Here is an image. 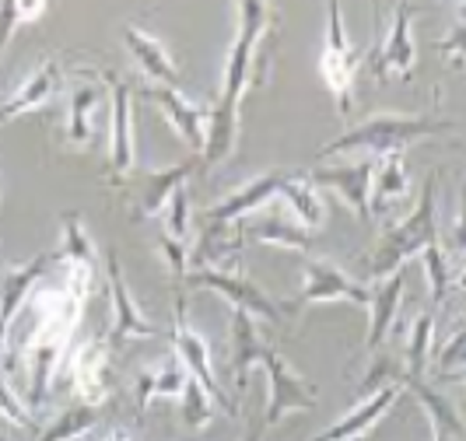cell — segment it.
<instances>
[{
  "label": "cell",
  "mask_w": 466,
  "mask_h": 441,
  "mask_svg": "<svg viewBox=\"0 0 466 441\" xmlns=\"http://www.w3.org/2000/svg\"><path fill=\"white\" fill-rule=\"evenodd\" d=\"M263 340H259V329H257V319L253 316H246V312H232V372H235V382H238V389L246 386V375L253 365H259V354H263Z\"/></svg>",
  "instance_id": "d4e9b609"
},
{
  "label": "cell",
  "mask_w": 466,
  "mask_h": 441,
  "mask_svg": "<svg viewBox=\"0 0 466 441\" xmlns=\"http://www.w3.org/2000/svg\"><path fill=\"white\" fill-rule=\"evenodd\" d=\"M400 393H403V378H400V382H386V386L375 389L372 396L358 399L344 417L333 420L327 431H319L312 441H358L365 431H372L375 424L390 414V406L400 399Z\"/></svg>",
  "instance_id": "7c38bea8"
},
{
  "label": "cell",
  "mask_w": 466,
  "mask_h": 441,
  "mask_svg": "<svg viewBox=\"0 0 466 441\" xmlns=\"http://www.w3.org/2000/svg\"><path fill=\"white\" fill-rule=\"evenodd\" d=\"M439 238V225H435V175L424 183L420 189V200L418 207L410 210L400 225H393L390 232L382 235V242L375 246L372 253V263H369V277L382 280L390 277V274H397L407 266V259H414L420 256V249L428 246V242H435Z\"/></svg>",
  "instance_id": "3957f363"
},
{
  "label": "cell",
  "mask_w": 466,
  "mask_h": 441,
  "mask_svg": "<svg viewBox=\"0 0 466 441\" xmlns=\"http://www.w3.org/2000/svg\"><path fill=\"white\" fill-rule=\"evenodd\" d=\"M43 15H46V7H43V4H32V7H18V25L35 22V18H43Z\"/></svg>",
  "instance_id": "f35d334b"
},
{
  "label": "cell",
  "mask_w": 466,
  "mask_h": 441,
  "mask_svg": "<svg viewBox=\"0 0 466 441\" xmlns=\"http://www.w3.org/2000/svg\"><path fill=\"white\" fill-rule=\"evenodd\" d=\"M235 15H238V28H235V43L228 49V60H225L221 98L208 113V140H204V151H200V162L208 168L225 162L235 151L238 105H242V95L249 92V85L257 81V49L263 32H267V22H270V7L259 4V0H246V4L235 7Z\"/></svg>",
  "instance_id": "6da1fadb"
},
{
  "label": "cell",
  "mask_w": 466,
  "mask_h": 441,
  "mask_svg": "<svg viewBox=\"0 0 466 441\" xmlns=\"http://www.w3.org/2000/svg\"><path fill=\"white\" fill-rule=\"evenodd\" d=\"M288 175H291V172H263L257 179H249L246 186L232 189L221 204H214V207L208 210V221L210 225H235V221L249 217L253 210L267 207L274 196H280Z\"/></svg>",
  "instance_id": "5bb4252c"
},
{
  "label": "cell",
  "mask_w": 466,
  "mask_h": 441,
  "mask_svg": "<svg viewBox=\"0 0 466 441\" xmlns=\"http://www.w3.org/2000/svg\"><path fill=\"white\" fill-rule=\"evenodd\" d=\"M431 441H463V435H449L445 427H435V424H431Z\"/></svg>",
  "instance_id": "ab89813d"
},
{
  "label": "cell",
  "mask_w": 466,
  "mask_h": 441,
  "mask_svg": "<svg viewBox=\"0 0 466 441\" xmlns=\"http://www.w3.org/2000/svg\"><path fill=\"white\" fill-rule=\"evenodd\" d=\"M259 365H263L267 386H270V393H267V417H263L267 427L280 424L295 410H312L316 406V386L305 382L302 375L288 365V357H280L278 350L267 347L259 354Z\"/></svg>",
  "instance_id": "5b68a950"
},
{
  "label": "cell",
  "mask_w": 466,
  "mask_h": 441,
  "mask_svg": "<svg viewBox=\"0 0 466 441\" xmlns=\"http://www.w3.org/2000/svg\"><path fill=\"white\" fill-rule=\"evenodd\" d=\"M106 277H109V298H113V333H109V344H127V340H151V336H162V329L151 323L140 305L134 302L127 277H123V266H119V256H106Z\"/></svg>",
  "instance_id": "9c48e42d"
},
{
  "label": "cell",
  "mask_w": 466,
  "mask_h": 441,
  "mask_svg": "<svg viewBox=\"0 0 466 441\" xmlns=\"http://www.w3.org/2000/svg\"><path fill=\"white\" fill-rule=\"evenodd\" d=\"M197 168V158H189L183 165H172V168H162V172H147L140 175L130 196H134V217H158L168 204V196L179 186H187L189 172Z\"/></svg>",
  "instance_id": "e0dca14e"
},
{
  "label": "cell",
  "mask_w": 466,
  "mask_h": 441,
  "mask_svg": "<svg viewBox=\"0 0 466 441\" xmlns=\"http://www.w3.org/2000/svg\"><path fill=\"white\" fill-rule=\"evenodd\" d=\"M463 11H466V4H456V25H452V35H445L442 43H439V53L452 56V64H456V67H463Z\"/></svg>",
  "instance_id": "74e56055"
},
{
  "label": "cell",
  "mask_w": 466,
  "mask_h": 441,
  "mask_svg": "<svg viewBox=\"0 0 466 441\" xmlns=\"http://www.w3.org/2000/svg\"><path fill=\"white\" fill-rule=\"evenodd\" d=\"M187 368H183V361L172 354V357H165L162 365H155V368H147V372H140L137 378V414H144L147 410V403L151 399H168V396H176L179 399V393H183V386H187Z\"/></svg>",
  "instance_id": "7402d4cb"
},
{
  "label": "cell",
  "mask_w": 466,
  "mask_h": 441,
  "mask_svg": "<svg viewBox=\"0 0 466 441\" xmlns=\"http://www.w3.org/2000/svg\"><path fill=\"white\" fill-rule=\"evenodd\" d=\"M280 196H284V204L291 207L295 221H299L302 228H319V225L327 221L323 196H319V189L309 183V175H295V172H291L284 189H280Z\"/></svg>",
  "instance_id": "484cf974"
},
{
  "label": "cell",
  "mask_w": 466,
  "mask_h": 441,
  "mask_svg": "<svg viewBox=\"0 0 466 441\" xmlns=\"http://www.w3.org/2000/svg\"><path fill=\"white\" fill-rule=\"evenodd\" d=\"M98 420H102V406L77 403V406H70V410H64L60 417L53 420L46 431L39 435V441H77L81 435L95 431V427H98Z\"/></svg>",
  "instance_id": "f1b7e54d"
},
{
  "label": "cell",
  "mask_w": 466,
  "mask_h": 441,
  "mask_svg": "<svg viewBox=\"0 0 466 441\" xmlns=\"http://www.w3.org/2000/svg\"><path fill=\"white\" fill-rule=\"evenodd\" d=\"M431 336H435V316L424 312L410 326V340H407V368L403 378H420L424 365H428V350H431Z\"/></svg>",
  "instance_id": "1f68e13d"
},
{
  "label": "cell",
  "mask_w": 466,
  "mask_h": 441,
  "mask_svg": "<svg viewBox=\"0 0 466 441\" xmlns=\"http://www.w3.org/2000/svg\"><path fill=\"white\" fill-rule=\"evenodd\" d=\"M172 347H176V357L183 361V368H187L189 378H197L204 389H208L210 399H218V403H225V393H221V386H218V378H214V365H210V347L208 340L187 323V298L179 295L176 298V319H172Z\"/></svg>",
  "instance_id": "8fae6325"
},
{
  "label": "cell",
  "mask_w": 466,
  "mask_h": 441,
  "mask_svg": "<svg viewBox=\"0 0 466 441\" xmlns=\"http://www.w3.org/2000/svg\"><path fill=\"white\" fill-rule=\"evenodd\" d=\"M162 221H165L162 235L189 246V193H187V186H179L172 196H168V204H165V210H162Z\"/></svg>",
  "instance_id": "836d02e7"
},
{
  "label": "cell",
  "mask_w": 466,
  "mask_h": 441,
  "mask_svg": "<svg viewBox=\"0 0 466 441\" xmlns=\"http://www.w3.org/2000/svg\"><path fill=\"white\" fill-rule=\"evenodd\" d=\"M403 270L390 274V277L375 280L369 287V312H372V326H369V340H365V354H375V350L386 344L390 329L397 323L400 302H403Z\"/></svg>",
  "instance_id": "d6986e66"
},
{
  "label": "cell",
  "mask_w": 466,
  "mask_h": 441,
  "mask_svg": "<svg viewBox=\"0 0 466 441\" xmlns=\"http://www.w3.org/2000/svg\"><path fill=\"white\" fill-rule=\"evenodd\" d=\"M246 441H259V431H253V435H249Z\"/></svg>",
  "instance_id": "b9f144b4"
},
{
  "label": "cell",
  "mask_w": 466,
  "mask_h": 441,
  "mask_svg": "<svg viewBox=\"0 0 466 441\" xmlns=\"http://www.w3.org/2000/svg\"><path fill=\"white\" fill-rule=\"evenodd\" d=\"M460 126L449 119H431V116H403V113H375L365 123L350 126L348 134L337 140L323 144L316 155L319 158H333V155H365V158H390V155H403L410 144L439 134H456Z\"/></svg>",
  "instance_id": "7a4b0ae2"
},
{
  "label": "cell",
  "mask_w": 466,
  "mask_h": 441,
  "mask_svg": "<svg viewBox=\"0 0 466 441\" xmlns=\"http://www.w3.org/2000/svg\"><path fill=\"white\" fill-rule=\"evenodd\" d=\"M0 441H7V435H4V431H0Z\"/></svg>",
  "instance_id": "7bdbcfd3"
},
{
  "label": "cell",
  "mask_w": 466,
  "mask_h": 441,
  "mask_svg": "<svg viewBox=\"0 0 466 441\" xmlns=\"http://www.w3.org/2000/svg\"><path fill=\"white\" fill-rule=\"evenodd\" d=\"M242 235L253 242H263V246H280V249H295V253H305L312 246V235L305 232L299 221L280 217V214H267L259 221H249Z\"/></svg>",
  "instance_id": "cb8c5ba5"
},
{
  "label": "cell",
  "mask_w": 466,
  "mask_h": 441,
  "mask_svg": "<svg viewBox=\"0 0 466 441\" xmlns=\"http://www.w3.org/2000/svg\"><path fill=\"white\" fill-rule=\"evenodd\" d=\"M187 280L193 287H208V291H218L225 302H232V308L253 316V319H263V323H280L284 319V308L278 302L267 298V291L257 287L253 280L238 277V274H228V270H214V266H197L189 270Z\"/></svg>",
  "instance_id": "8992f818"
},
{
  "label": "cell",
  "mask_w": 466,
  "mask_h": 441,
  "mask_svg": "<svg viewBox=\"0 0 466 441\" xmlns=\"http://www.w3.org/2000/svg\"><path fill=\"white\" fill-rule=\"evenodd\" d=\"M0 420L15 424V427H32V410L28 403H22V396L11 389V382L0 372Z\"/></svg>",
  "instance_id": "e575fe53"
},
{
  "label": "cell",
  "mask_w": 466,
  "mask_h": 441,
  "mask_svg": "<svg viewBox=\"0 0 466 441\" xmlns=\"http://www.w3.org/2000/svg\"><path fill=\"white\" fill-rule=\"evenodd\" d=\"M410 193V175L403 168V155H390L379 158L372 175V196H369V210L372 214H386L397 200H403Z\"/></svg>",
  "instance_id": "603a6c76"
},
{
  "label": "cell",
  "mask_w": 466,
  "mask_h": 441,
  "mask_svg": "<svg viewBox=\"0 0 466 441\" xmlns=\"http://www.w3.org/2000/svg\"><path fill=\"white\" fill-rule=\"evenodd\" d=\"M60 225H64V242H60V263H67V266H81V270H95V263H98V253H95V242L88 228H85V217L77 214V210H67L64 217H60Z\"/></svg>",
  "instance_id": "4316f807"
},
{
  "label": "cell",
  "mask_w": 466,
  "mask_h": 441,
  "mask_svg": "<svg viewBox=\"0 0 466 441\" xmlns=\"http://www.w3.org/2000/svg\"><path fill=\"white\" fill-rule=\"evenodd\" d=\"M410 18H414L410 4H397L390 11V25L382 32V43L375 46V70H379V77H386V74H397L403 81L414 77L418 46H414V35H410Z\"/></svg>",
  "instance_id": "30bf717a"
},
{
  "label": "cell",
  "mask_w": 466,
  "mask_h": 441,
  "mask_svg": "<svg viewBox=\"0 0 466 441\" xmlns=\"http://www.w3.org/2000/svg\"><path fill=\"white\" fill-rule=\"evenodd\" d=\"M106 441H130V438H127L123 431H113V435H109V438H106Z\"/></svg>",
  "instance_id": "60d3db41"
},
{
  "label": "cell",
  "mask_w": 466,
  "mask_h": 441,
  "mask_svg": "<svg viewBox=\"0 0 466 441\" xmlns=\"http://www.w3.org/2000/svg\"><path fill=\"white\" fill-rule=\"evenodd\" d=\"M74 389L81 393V403L102 406L109 399V344L106 340H88L74 354Z\"/></svg>",
  "instance_id": "ac0fdd59"
},
{
  "label": "cell",
  "mask_w": 466,
  "mask_h": 441,
  "mask_svg": "<svg viewBox=\"0 0 466 441\" xmlns=\"http://www.w3.org/2000/svg\"><path fill=\"white\" fill-rule=\"evenodd\" d=\"M49 259H53V256H35L32 263L4 270V277H0V354L7 347V333H11V326H15V316L22 312L25 302H28V295L35 291V284H39L43 274L49 270Z\"/></svg>",
  "instance_id": "9a60e30c"
},
{
  "label": "cell",
  "mask_w": 466,
  "mask_h": 441,
  "mask_svg": "<svg viewBox=\"0 0 466 441\" xmlns=\"http://www.w3.org/2000/svg\"><path fill=\"white\" fill-rule=\"evenodd\" d=\"M179 414L187 420V427H208L210 417H214V403H210L208 389L197 378H187V386L179 393Z\"/></svg>",
  "instance_id": "d6a6232c"
},
{
  "label": "cell",
  "mask_w": 466,
  "mask_h": 441,
  "mask_svg": "<svg viewBox=\"0 0 466 441\" xmlns=\"http://www.w3.org/2000/svg\"><path fill=\"white\" fill-rule=\"evenodd\" d=\"M158 253H162V259L168 263V270H172L176 277L187 280V274H189V246L187 242H176V238H168V235H158Z\"/></svg>",
  "instance_id": "8d00e7d4"
},
{
  "label": "cell",
  "mask_w": 466,
  "mask_h": 441,
  "mask_svg": "<svg viewBox=\"0 0 466 441\" xmlns=\"http://www.w3.org/2000/svg\"><path fill=\"white\" fill-rule=\"evenodd\" d=\"M123 43H127L130 56L137 60V67L144 70L151 81H158L165 88H179V70L172 64L168 49H165L155 35H147L137 25H123Z\"/></svg>",
  "instance_id": "ffe728a7"
},
{
  "label": "cell",
  "mask_w": 466,
  "mask_h": 441,
  "mask_svg": "<svg viewBox=\"0 0 466 441\" xmlns=\"http://www.w3.org/2000/svg\"><path fill=\"white\" fill-rule=\"evenodd\" d=\"M372 175H375V162L372 158H361V162L350 165H329V168H316L309 175L312 186H327L333 189L344 204H348L361 221L372 214L369 210V196H372Z\"/></svg>",
  "instance_id": "4fadbf2b"
},
{
  "label": "cell",
  "mask_w": 466,
  "mask_h": 441,
  "mask_svg": "<svg viewBox=\"0 0 466 441\" xmlns=\"http://www.w3.org/2000/svg\"><path fill=\"white\" fill-rule=\"evenodd\" d=\"M420 266H424V277H428V291H431V302L442 305L449 298V291L456 287V274H452V266H449V253L442 249V242L435 238V242H428L424 249H420Z\"/></svg>",
  "instance_id": "f546056e"
},
{
  "label": "cell",
  "mask_w": 466,
  "mask_h": 441,
  "mask_svg": "<svg viewBox=\"0 0 466 441\" xmlns=\"http://www.w3.org/2000/svg\"><path fill=\"white\" fill-rule=\"evenodd\" d=\"M144 95H147L151 102H158V109H162L165 119L172 123V130L193 147V155H200V151H204V140H208V113H204L197 102H189L179 88L158 85V88H147Z\"/></svg>",
  "instance_id": "2e32d148"
},
{
  "label": "cell",
  "mask_w": 466,
  "mask_h": 441,
  "mask_svg": "<svg viewBox=\"0 0 466 441\" xmlns=\"http://www.w3.org/2000/svg\"><path fill=\"white\" fill-rule=\"evenodd\" d=\"M449 372H452L456 382L463 378V326H460V329L452 333V340L439 350V375L449 378Z\"/></svg>",
  "instance_id": "d590c367"
},
{
  "label": "cell",
  "mask_w": 466,
  "mask_h": 441,
  "mask_svg": "<svg viewBox=\"0 0 466 441\" xmlns=\"http://www.w3.org/2000/svg\"><path fill=\"white\" fill-rule=\"evenodd\" d=\"M403 389H410V393L418 396V403L424 406V414H428V424L445 427L449 435H463V417H460V410H456L442 393H435L424 378H403Z\"/></svg>",
  "instance_id": "83f0119b"
},
{
  "label": "cell",
  "mask_w": 466,
  "mask_h": 441,
  "mask_svg": "<svg viewBox=\"0 0 466 441\" xmlns=\"http://www.w3.org/2000/svg\"><path fill=\"white\" fill-rule=\"evenodd\" d=\"M323 302H350L369 308V287L361 280L344 274L340 266H333L327 259H309L305 263V284L302 295L291 305H284V312H299L305 305H323Z\"/></svg>",
  "instance_id": "52a82bcc"
},
{
  "label": "cell",
  "mask_w": 466,
  "mask_h": 441,
  "mask_svg": "<svg viewBox=\"0 0 466 441\" xmlns=\"http://www.w3.org/2000/svg\"><path fill=\"white\" fill-rule=\"evenodd\" d=\"M98 105V88L95 85H81L70 95V113H67V140L74 147H88L92 144V113Z\"/></svg>",
  "instance_id": "4dcf8cb0"
},
{
  "label": "cell",
  "mask_w": 466,
  "mask_h": 441,
  "mask_svg": "<svg viewBox=\"0 0 466 441\" xmlns=\"http://www.w3.org/2000/svg\"><path fill=\"white\" fill-rule=\"evenodd\" d=\"M361 67V49L348 39V28H344V11L337 4L327 7V46L319 56V74L327 81V88L337 98V109L340 116H348L350 105H354V74Z\"/></svg>",
  "instance_id": "277c9868"
},
{
  "label": "cell",
  "mask_w": 466,
  "mask_h": 441,
  "mask_svg": "<svg viewBox=\"0 0 466 441\" xmlns=\"http://www.w3.org/2000/svg\"><path fill=\"white\" fill-rule=\"evenodd\" d=\"M56 88H60V64H56V60L39 64V70H35V74H28L22 85H18V92L0 105V123L22 116V113H28V109L46 105L49 98L56 95Z\"/></svg>",
  "instance_id": "44dd1931"
},
{
  "label": "cell",
  "mask_w": 466,
  "mask_h": 441,
  "mask_svg": "<svg viewBox=\"0 0 466 441\" xmlns=\"http://www.w3.org/2000/svg\"><path fill=\"white\" fill-rule=\"evenodd\" d=\"M109 81V168L116 179H127L134 168V92L116 74L102 70Z\"/></svg>",
  "instance_id": "ba28073f"
}]
</instances>
